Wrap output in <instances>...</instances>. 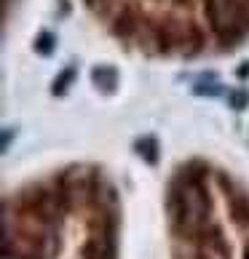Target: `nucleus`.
I'll use <instances>...</instances> for the list:
<instances>
[{
	"instance_id": "obj_1",
	"label": "nucleus",
	"mask_w": 249,
	"mask_h": 259,
	"mask_svg": "<svg viewBox=\"0 0 249 259\" xmlns=\"http://www.w3.org/2000/svg\"><path fill=\"white\" fill-rule=\"evenodd\" d=\"M91 78H94V83H97L99 89H104V91H113V89H116L118 75H116V70H113V67H97Z\"/></svg>"
},
{
	"instance_id": "obj_2",
	"label": "nucleus",
	"mask_w": 249,
	"mask_h": 259,
	"mask_svg": "<svg viewBox=\"0 0 249 259\" xmlns=\"http://www.w3.org/2000/svg\"><path fill=\"white\" fill-rule=\"evenodd\" d=\"M35 49L41 51L43 56H49V54H51V49H54V35H51V32H43L41 37H38Z\"/></svg>"
}]
</instances>
